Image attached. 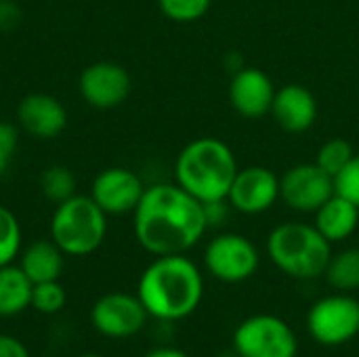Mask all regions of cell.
I'll use <instances>...</instances> for the list:
<instances>
[{
	"label": "cell",
	"instance_id": "obj_1",
	"mask_svg": "<svg viewBox=\"0 0 359 357\" xmlns=\"http://www.w3.org/2000/svg\"><path fill=\"white\" fill-rule=\"evenodd\" d=\"M133 229L139 246L154 257L185 255L208 229L206 208L177 183H154L133 213Z\"/></svg>",
	"mask_w": 359,
	"mask_h": 357
},
{
	"label": "cell",
	"instance_id": "obj_12",
	"mask_svg": "<svg viewBox=\"0 0 359 357\" xmlns=\"http://www.w3.org/2000/svg\"><path fill=\"white\" fill-rule=\"evenodd\" d=\"M82 99L95 109H114L122 105L130 90L133 80L126 67L114 61L90 63L78 80Z\"/></svg>",
	"mask_w": 359,
	"mask_h": 357
},
{
	"label": "cell",
	"instance_id": "obj_6",
	"mask_svg": "<svg viewBox=\"0 0 359 357\" xmlns=\"http://www.w3.org/2000/svg\"><path fill=\"white\" fill-rule=\"evenodd\" d=\"M259 265L261 255L255 242L236 231L217 234L204 248V267L212 278L225 284L250 280Z\"/></svg>",
	"mask_w": 359,
	"mask_h": 357
},
{
	"label": "cell",
	"instance_id": "obj_27",
	"mask_svg": "<svg viewBox=\"0 0 359 357\" xmlns=\"http://www.w3.org/2000/svg\"><path fill=\"white\" fill-rule=\"evenodd\" d=\"M17 128L8 122H0V175L8 168L13 154L17 149Z\"/></svg>",
	"mask_w": 359,
	"mask_h": 357
},
{
	"label": "cell",
	"instance_id": "obj_26",
	"mask_svg": "<svg viewBox=\"0 0 359 357\" xmlns=\"http://www.w3.org/2000/svg\"><path fill=\"white\" fill-rule=\"evenodd\" d=\"M334 191L359 208V154L334 177Z\"/></svg>",
	"mask_w": 359,
	"mask_h": 357
},
{
	"label": "cell",
	"instance_id": "obj_20",
	"mask_svg": "<svg viewBox=\"0 0 359 357\" xmlns=\"http://www.w3.org/2000/svg\"><path fill=\"white\" fill-rule=\"evenodd\" d=\"M324 276H326L328 284L332 288H337L339 292L359 290V246L345 248V250L332 255Z\"/></svg>",
	"mask_w": 359,
	"mask_h": 357
},
{
	"label": "cell",
	"instance_id": "obj_32",
	"mask_svg": "<svg viewBox=\"0 0 359 357\" xmlns=\"http://www.w3.org/2000/svg\"><path fill=\"white\" fill-rule=\"evenodd\" d=\"M78 357H103V356H97V353H84V356H78Z\"/></svg>",
	"mask_w": 359,
	"mask_h": 357
},
{
	"label": "cell",
	"instance_id": "obj_5",
	"mask_svg": "<svg viewBox=\"0 0 359 357\" xmlns=\"http://www.w3.org/2000/svg\"><path fill=\"white\" fill-rule=\"evenodd\" d=\"M107 236V215L90 196H72L57 204L50 219V240L65 257H88Z\"/></svg>",
	"mask_w": 359,
	"mask_h": 357
},
{
	"label": "cell",
	"instance_id": "obj_11",
	"mask_svg": "<svg viewBox=\"0 0 359 357\" xmlns=\"http://www.w3.org/2000/svg\"><path fill=\"white\" fill-rule=\"evenodd\" d=\"M280 200V177L267 166L238 168L227 204L242 215H263Z\"/></svg>",
	"mask_w": 359,
	"mask_h": 357
},
{
	"label": "cell",
	"instance_id": "obj_2",
	"mask_svg": "<svg viewBox=\"0 0 359 357\" xmlns=\"http://www.w3.org/2000/svg\"><path fill=\"white\" fill-rule=\"evenodd\" d=\"M137 297L149 318L179 322L189 318L204 297L200 267L185 255L156 257L139 278Z\"/></svg>",
	"mask_w": 359,
	"mask_h": 357
},
{
	"label": "cell",
	"instance_id": "obj_14",
	"mask_svg": "<svg viewBox=\"0 0 359 357\" xmlns=\"http://www.w3.org/2000/svg\"><path fill=\"white\" fill-rule=\"evenodd\" d=\"M276 84L267 72L252 65H242L233 72L227 88L229 103L233 112L246 120H259L271 114Z\"/></svg>",
	"mask_w": 359,
	"mask_h": 357
},
{
	"label": "cell",
	"instance_id": "obj_17",
	"mask_svg": "<svg viewBox=\"0 0 359 357\" xmlns=\"http://www.w3.org/2000/svg\"><path fill=\"white\" fill-rule=\"evenodd\" d=\"M313 217H316L313 221L316 229L330 244L345 242L355 234L359 225V208L347 198L339 196L337 191L313 213Z\"/></svg>",
	"mask_w": 359,
	"mask_h": 357
},
{
	"label": "cell",
	"instance_id": "obj_25",
	"mask_svg": "<svg viewBox=\"0 0 359 357\" xmlns=\"http://www.w3.org/2000/svg\"><path fill=\"white\" fill-rule=\"evenodd\" d=\"M67 295L65 288L59 284V280L55 282H42V284H34L32 290V307L44 316H53L59 314L65 307Z\"/></svg>",
	"mask_w": 359,
	"mask_h": 357
},
{
	"label": "cell",
	"instance_id": "obj_8",
	"mask_svg": "<svg viewBox=\"0 0 359 357\" xmlns=\"http://www.w3.org/2000/svg\"><path fill=\"white\" fill-rule=\"evenodd\" d=\"M307 330L326 347L349 343L359 335V301L347 292L320 299L307 314Z\"/></svg>",
	"mask_w": 359,
	"mask_h": 357
},
{
	"label": "cell",
	"instance_id": "obj_3",
	"mask_svg": "<svg viewBox=\"0 0 359 357\" xmlns=\"http://www.w3.org/2000/svg\"><path fill=\"white\" fill-rule=\"evenodd\" d=\"M233 149L219 137L189 141L175 160V183L202 204L227 200L238 173Z\"/></svg>",
	"mask_w": 359,
	"mask_h": 357
},
{
	"label": "cell",
	"instance_id": "obj_9",
	"mask_svg": "<svg viewBox=\"0 0 359 357\" xmlns=\"http://www.w3.org/2000/svg\"><path fill=\"white\" fill-rule=\"evenodd\" d=\"M149 314L137 295L107 292L90 309L93 328L107 339H130L139 335Z\"/></svg>",
	"mask_w": 359,
	"mask_h": 357
},
{
	"label": "cell",
	"instance_id": "obj_4",
	"mask_svg": "<svg viewBox=\"0 0 359 357\" xmlns=\"http://www.w3.org/2000/svg\"><path fill=\"white\" fill-rule=\"evenodd\" d=\"M265 246L271 263L294 280L322 278L332 259V244L316 225L301 221H286L273 227Z\"/></svg>",
	"mask_w": 359,
	"mask_h": 357
},
{
	"label": "cell",
	"instance_id": "obj_16",
	"mask_svg": "<svg viewBox=\"0 0 359 357\" xmlns=\"http://www.w3.org/2000/svg\"><path fill=\"white\" fill-rule=\"evenodd\" d=\"M17 122L36 139H55L67 126V112L57 97L32 93L21 99L17 107Z\"/></svg>",
	"mask_w": 359,
	"mask_h": 357
},
{
	"label": "cell",
	"instance_id": "obj_22",
	"mask_svg": "<svg viewBox=\"0 0 359 357\" xmlns=\"http://www.w3.org/2000/svg\"><path fill=\"white\" fill-rule=\"evenodd\" d=\"M353 158H355L353 145L343 137H332L320 145L318 156H316V164L334 179Z\"/></svg>",
	"mask_w": 359,
	"mask_h": 357
},
{
	"label": "cell",
	"instance_id": "obj_31",
	"mask_svg": "<svg viewBox=\"0 0 359 357\" xmlns=\"http://www.w3.org/2000/svg\"><path fill=\"white\" fill-rule=\"evenodd\" d=\"M219 357H240V356H238L236 351H231V353H221V356H219Z\"/></svg>",
	"mask_w": 359,
	"mask_h": 357
},
{
	"label": "cell",
	"instance_id": "obj_10",
	"mask_svg": "<svg viewBox=\"0 0 359 357\" xmlns=\"http://www.w3.org/2000/svg\"><path fill=\"white\" fill-rule=\"evenodd\" d=\"M332 196L334 179L316 162L294 164L280 177V200L297 213L313 215Z\"/></svg>",
	"mask_w": 359,
	"mask_h": 357
},
{
	"label": "cell",
	"instance_id": "obj_23",
	"mask_svg": "<svg viewBox=\"0 0 359 357\" xmlns=\"http://www.w3.org/2000/svg\"><path fill=\"white\" fill-rule=\"evenodd\" d=\"M21 225L15 213L0 204V267L11 265L21 252Z\"/></svg>",
	"mask_w": 359,
	"mask_h": 357
},
{
	"label": "cell",
	"instance_id": "obj_30",
	"mask_svg": "<svg viewBox=\"0 0 359 357\" xmlns=\"http://www.w3.org/2000/svg\"><path fill=\"white\" fill-rule=\"evenodd\" d=\"M145 357H189L187 353L179 351V349H172V347H158L154 351H149Z\"/></svg>",
	"mask_w": 359,
	"mask_h": 357
},
{
	"label": "cell",
	"instance_id": "obj_7",
	"mask_svg": "<svg viewBox=\"0 0 359 357\" xmlns=\"http://www.w3.org/2000/svg\"><path fill=\"white\" fill-rule=\"evenodd\" d=\"M233 351L240 357H297L299 341L284 320L259 314L236 328Z\"/></svg>",
	"mask_w": 359,
	"mask_h": 357
},
{
	"label": "cell",
	"instance_id": "obj_21",
	"mask_svg": "<svg viewBox=\"0 0 359 357\" xmlns=\"http://www.w3.org/2000/svg\"><path fill=\"white\" fill-rule=\"evenodd\" d=\"M40 189H42L46 200L61 204V202L69 200L72 196H76V177L67 166L53 164V166L42 170Z\"/></svg>",
	"mask_w": 359,
	"mask_h": 357
},
{
	"label": "cell",
	"instance_id": "obj_29",
	"mask_svg": "<svg viewBox=\"0 0 359 357\" xmlns=\"http://www.w3.org/2000/svg\"><path fill=\"white\" fill-rule=\"evenodd\" d=\"M0 357H29V351L19 339L0 335Z\"/></svg>",
	"mask_w": 359,
	"mask_h": 357
},
{
	"label": "cell",
	"instance_id": "obj_24",
	"mask_svg": "<svg viewBox=\"0 0 359 357\" xmlns=\"http://www.w3.org/2000/svg\"><path fill=\"white\" fill-rule=\"evenodd\" d=\"M212 0H158L160 13L175 23L200 21L210 11Z\"/></svg>",
	"mask_w": 359,
	"mask_h": 357
},
{
	"label": "cell",
	"instance_id": "obj_15",
	"mask_svg": "<svg viewBox=\"0 0 359 357\" xmlns=\"http://www.w3.org/2000/svg\"><path fill=\"white\" fill-rule=\"evenodd\" d=\"M318 99L316 95L299 82L284 84L276 90L273 105H271V118L276 124L288 133V135H301L307 133L316 120H318Z\"/></svg>",
	"mask_w": 359,
	"mask_h": 357
},
{
	"label": "cell",
	"instance_id": "obj_28",
	"mask_svg": "<svg viewBox=\"0 0 359 357\" xmlns=\"http://www.w3.org/2000/svg\"><path fill=\"white\" fill-rule=\"evenodd\" d=\"M23 19V13L15 0H0V32H13Z\"/></svg>",
	"mask_w": 359,
	"mask_h": 357
},
{
	"label": "cell",
	"instance_id": "obj_18",
	"mask_svg": "<svg viewBox=\"0 0 359 357\" xmlns=\"http://www.w3.org/2000/svg\"><path fill=\"white\" fill-rule=\"evenodd\" d=\"M19 267L29 278L32 284L55 282L63 274V250L53 240L32 242L23 252H19Z\"/></svg>",
	"mask_w": 359,
	"mask_h": 357
},
{
	"label": "cell",
	"instance_id": "obj_19",
	"mask_svg": "<svg viewBox=\"0 0 359 357\" xmlns=\"http://www.w3.org/2000/svg\"><path fill=\"white\" fill-rule=\"evenodd\" d=\"M34 284L19 265L0 267V318H13L32 305Z\"/></svg>",
	"mask_w": 359,
	"mask_h": 357
},
{
	"label": "cell",
	"instance_id": "obj_13",
	"mask_svg": "<svg viewBox=\"0 0 359 357\" xmlns=\"http://www.w3.org/2000/svg\"><path fill=\"white\" fill-rule=\"evenodd\" d=\"M143 194V179L126 166H111L101 170L90 185V198L105 215L135 213Z\"/></svg>",
	"mask_w": 359,
	"mask_h": 357
}]
</instances>
